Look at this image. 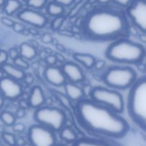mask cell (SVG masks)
Returning a JSON list of instances; mask_svg holds the SVG:
<instances>
[{
    "instance_id": "1",
    "label": "cell",
    "mask_w": 146,
    "mask_h": 146,
    "mask_svg": "<svg viewBox=\"0 0 146 146\" xmlns=\"http://www.w3.org/2000/svg\"><path fill=\"white\" fill-rule=\"evenodd\" d=\"M76 110L81 123L92 132L112 138H121L129 129L126 120L119 113L91 99L78 101Z\"/></svg>"
},
{
    "instance_id": "2",
    "label": "cell",
    "mask_w": 146,
    "mask_h": 146,
    "mask_svg": "<svg viewBox=\"0 0 146 146\" xmlns=\"http://www.w3.org/2000/svg\"><path fill=\"white\" fill-rule=\"evenodd\" d=\"M128 29V21L123 14L105 9L91 11L84 24L86 35L95 40L118 38L126 34Z\"/></svg>"
},
{
    "instance_id": "3",
    "label": "cell",
    "mask_w": 146,
    "mask_h": 146,
    "mask_svg": "<svg viewBox=\"0 0 146 146\" xmlns=\"http://www.w3.org/2000/svg\"><path fill=\"white\" fill-rule=\"evenodd\" d=\"M109 60L116 63L136 64L145 56V50L141 44L126 38H121L113 42L106 53Z\"/></svg>"
},
{
    "instance_id": "4",
    "label": "cell",
    "mask_w": 146,
    "mask_h": 146,
    "mask_svg": "<svg viewBox=\"0 0 146 146\" xmlns=\"http://www.w3.org/2000/svg\"><path fill=\"white\" fill-rule=\"evenodd\" d=\"M130 114L146 130V78L135 82L129 99Z\"/></svg>"
},
{
    "instance_id": "5",
    "label": "cell",
    "mask_w": 146,
    "mask_h": 146,
    "mask_svg": "<svg viewBox=\"0 0 146 146\" xmlns=\"http://www.w3.org/2000/svg\"><path fill=\"white\" fill-rule=\"evenodd\" d=\"M103 80L113 89L125 90L133 86L137 81V74L131 67L112 66L106 71Z\"/></svg>"
},
{
    "instance_id": "6",
    "label": "cell",
    "mask_w": 146,
    "mask_h": 146,
    "mask_svg": "<svg viewBox=\"0 0 146 146\" xmlns=\"http://www.w3.org/2000/svg\"><path fill=\"white\" fill-rule=\"evenodd\" d=\"M90 96L95 102L108 107L118 113L123 112L125 108L123 97L115 90L97 86L93 88Z\"/></svg>"
},
{
    "instance_id": "7",
    "label": "cell",
    "mask_w": 146,
    "mask_h": 146,
    "mask_svg": "<svg viewBox=\"0 0 146 146\" xmlns=\"http://www.w3.org/2000/svg\"><path fill=\"white\" fill-rule=\"evenodd\" d=\"M34 119L38 124L53 131H61L66 122V115L59 108L51 106H41L34 113Z\"/></svg>"
},
{
    "instance_id": "8",
    "label": "cell",
    "mask_w": 146,
    "mask_h": 146,
    "mask_svg": "<svg viewBox=\"0 0 146 146\" xmlns=\"http://www.w3.org/2000/svg\"><path fill=\"white\" fill-rule=\"evenodd\" d=\"M28 137L32 146H55L56 142L52 130L38 123L30 127Z\"/></svg>"
},
{
    "instance_id": "9",
    "label": "cell",
    "mask_w": 146,
    "mask_h": 146,
    "mask_svg": "<svg viewBox=\"0 0 146 146\" xmlns=\"http://www.w3.org/2000/svg\"><path fill=\"white\" fill-rule=\"evenodd\" d=\"M128 15L137 29L146 33V0H134L128 7Z\"/></svg>"
},
{
    "instance_id": "10",
    "label": "cell",
    "mask_w": 146,
    "mask_h": 146,
    "mask_svg": "<svg viewBox=\"0 0 146 146\" xmlns=\"http://www.w3.org/2000/svg\"><path fill=\"white\" fill-rule=\"evenodd\" d=\"M0 91L4 98L9 100L18 99L23 94V88L18 81L9 76L0 79Z\"/></svg>"
},
{
    "instance_id": "11",
    "label": "cell",
    "mask_w": 146,
    "mask_h": 146,
    "mask_svg": "<svg viewBox=\"0 0 146 146\" xmlns=\"http://www.w3.org/2000/svg\"><path fill=\"white\" fill-rule=\"evenodd\" d=\"M19 19L36 28H42L46 24V17L39 11L31 8L21 10L17 16Z\"/></svg>"
},
{
    "instance_id": "12",
    "label": "cell",
    "mask_w": 146,
    "mask_h": 146,
    "mask_svg": "<svg viewBox=\"0 0 146 146\" xmlns=\"http://www.w3.org/2000/svg\"><path fill=\"white\" fill-rule=\"evenodd\" d=\"M44 77L51 85L59 87L64 86L67 78L62 71V68L55 66H48L44 71Z\"/></svg>"
},
{
    "instance_id": "13",
    "label": "cell",
    "mask_w": 146,
    "mask_h": 146,
    "mask_svg": "<svg viewBox=\"0 0 146 146\" xmlns=\"http://www.w3.org/2000/svg\"><path fill=\"white\" fill-rule=\"evenodd\" d=\"M62 71L69 82L81 83L85 79L84 71L81 67L72 61H66L61 66Z\"/></svg>"
},
{
    "instance_id": "14",
    "label": "cell",
    "mask_w": 146,
    "mask_h": 146,
    "mask_svg": "<svg viewBox=\"0 0 146 146\" xmlns=\"http://www.w3.org/2000/svg\"><path fill=\"white\" fill-rule=\"evenodd\" d=\"M28 101L31 108L37 109L43 106L45 104L46 98L42 88L38 86L33 87L30 93Z\"/></svg>"
},
{
    "instance_id": "15",
    "label": "cell",
    "mask_w": 146,
    "mask_h": 146,
    "mask_svg": "<svg viewBox=\"0 0 146 146\" xmlns=\"http://www.w3.org/2000/svg\"><path fill=\"white\" fill-rule=\"evenodd\" d=\"M64 89L66 96L73 101L78 102L81 100L84 99L85 96L83 88L75 83L66 82V84L64 85Z\"/></svg>"
},
{
    "instance_id": "16",
    "label": "cell",
    "mask_w": 146,
    "mask_h": 146,
    "mask_svg": "<svg viewBox=\"0 0 146 146\" xmlns=\"http://www.w3.org/2000/svg\"><path fill=\"white\" fill-rule=\"evenodd\" d=\"M1 69L7 76L14 78L17 81L24 80V76L26 75L24 70L19 68L14 64L13 65V64H5L1 66Z\"/></svg>"
},
{
    "instance_id": "17",
    "label": "cell",
    "mask_w": 146,
    "mask_h": 146,
    "mask_svg": "<svg viewBox=\"0 0 146 146\" xmlns=\"http://www.w3.org/2000/svg\"><path fill=\"white\" fill-rule=\"evenodd\" d=\"M73 58L88 69L94 68L96 61L94 56L82 53H75L73 54Z\"/></svg>"
},
{
    "instance_id": "18",
    "label": "cell",
    "mask_w": 146,
    "mask_h": 146,
    "mask_svg": "<svg viewBox=\"0 0 146 146\" xmlns=\"http://www.w3.org/2000/svg\"><path fill=\"white\" fill-rule=\"evenodd\" d=\"M19 51L20 56L23 57L27 61L34 59L37 54L36 48L33 46L29 42L21 43Z\"/></svg>"
},
{
    "instance_id": "19",
    "label": "cell",
    "mask_w": 146,
    "mask_h": 146,
    "mask_svg": "<svg viewBox=\"0 0 146 146\" xmlns=\"http://www.w3.org/2000/svg\"><path fill=\"white\" fill-rule=\"evenodd\" d=\"M21 8V3L19 0H7L4 6V11L9 16L15 14Z\"/></svg>"
},
{
    "instance_id": "20",
    "label": "cell",
    "mask_w": 146,
    "mask_h": 146,
    "mask_svg": "<svg viewBox=\"0 0 146 146\" xmlns=\"http://www.w3.org/2000/svg\"><path fill=\"white\" fill-rule=\"evenodd\" d=\"M47 12L49 15L54 17L62 16L64 13V7L56 1H53L47 6Z\"/></svg>"
},
{
    "instance_id": "21",
    "label": "cell",
    "mask_w": 146,
    "mask_h": 146,
    "mask_svg": "<svg viewBox=\"0 0 146 146\" xmlns=\"http://www.w3.org/2000/svg\"><path fill=\"white\" fill-rule=\"evenodd\" d=\"M61 138L68 143L75 142L77 140V134L75 131L69 127H65L61 130L60 133Z\"/></svg>"
},
{
    "instance_id": "22",
    "label": "cell",
    "mask_w": 146,
    "mask_h": 146,
    "mask_svg": "<svg viewBox=\"0 0 146 146\" xmlns=\"http://www.w3.org/2000/svg\"><path fill=\"white\" fill-rule=\"evenodd\" d=\"M0 119L2 121L3 123L8 126H11L14 125L16 122V118L15 115L11 113V112L9 111H3L0 115Z\"/></svg>"
},
{
    "instance_id": "23",
    "label": "cell",
    "mask_w": 146,
    "mask_h": 146,
    "mask_svg": "<svg viewBox=\"0 0 146 146\" xmlns=\"http://www.w3.org/2000/svg\"><path fill=\"white\" fill-rule=\"evenodd\" d=\"M75 146H110L107 144L98 141L88 139H81L76 143Z\"/></svg>"
},
{
    "instance_id": "24",
    "label": "cell",
    "mask_w": 146,
    "mask_h": 146,
    "mask_svg": "<svg viewBox=\"0 0 146 146\" xmlns=\"http://www.w3.org/2000/svg\"><path fill=\"white\" fill-rule=\"evenodd\" d=\"M47 0H27V4L34 9H40L45 7Z\"/></svg>"
},
{
    "instance_id": "25",
    "label": "cell",
    "mask_w": 146,
    "mask_h": 146,
    "mask_svg": "<svg viewBox=\"0 0 146 146\" xmlns=\"http://www.w3.org/2000/svg\"><path fill=\"white\" fill-rule=\"evenodd\" d=\"M14 64L23 70L28 69L30 66L28 61L27 59H25V58H23V57L20 56L19 57H17L16 59L14 60Z\"/></svg>"
},
{
    "instance_id": "26",
    "label": "cell",
    "mask_w": 146,
    "mask_h": 146,
    "mask_svg": "<svg viewBox=\"0 0 146 146\" xmlns=\"http://www.w3.org/2000/svg\"><path fill=\"white\" fill-rule=\"evenodd\" d=\"M2 138L9 145L14 146L17 145V139L13 134L9 133H3Z\"/></svg>"
},
{
    "instance_id": "27",
    "label": "cell",
    "mask_w": 146,
    "mask_h": 146,
    "mask_svg": "<svg viewBox=\"0 0 146 146\" xmlns=\"http://www.w3.org/2000/svg\"><path fill=\"white\" fill-rule=\"evenodd\" d=\"M65 21V17L64 15L56 17L55 19L51 22V27L54 30H58L61 29V26Z\"/></svg>"
},
{
    "instance_id": "28",
    "label": "cell",
    "mask_w": 146,
    "mask_h": 146,
    "mask_svg": "<svg viewBox=\"0 0 146 146\" xmlns=\"http://www.w3.org/2000/svg\"><path fill=\"white\" fill-rule=\"evenodd\" d=\"M9 58V54L4 50H0V66L7 64Z\"/></svg>"
},
{
    "instance_id": "29",
    "label": "cell",
    "mask_w": 146,
    "mask_h": 146,
    "mask_svg": "<svg viewBox=\"0 0 146 146\" xmlns=\"http://www.w3.org/2000/svg\"><path fill=\"white\" fill-rule=\"evenodd\" d=\"M54 40L53 36L51 34H48V33H45L41 36V41L44 44H51L54 41Z\"/></svg>"
},
{
    "instance_id": "30",
    "label": "cell",
    "mask_w": 146,
    "mask_h": 146,
    "mask_svg": "<svg viewBox=\"0 0 146 146\" xmlns=\"http://www.w3.org/2000/svg\"><path fill=\"white\" fill-rule=\"evenodd\" d=\"M13 131H15L17 133H22L25 131V125L24 124L21 123H14L12 125Z\"/></svg>"
},
{
    "instance_id": "31",
    "label": "cell",
    "mask_w": 146,
    "mask_h": 146,
    "mask_svg": "<svg viewBox=\"0 0 146 146\" xmlns=\"http://www.w3.org/2000/svg\"><path fill=\"white\" fill-rule=\"evenodd\" d=\"M0 20H1V22L4 25L7 26V27H13L14 23H15V21H13V20L11 19L8 18V17H1Z\"/></svg>"
},
{
    "instance_id": "32",
    "label": "cell",
    "mask_w": 146,
    "mask_h": 146,
    "mask_svg": "<svg viewBox=\"0 0 146 146\" xmlns=\"http://www.w3.org/2000/svg\"><path fill=\"white\" fill-rule=\"evenodd\" d=\"M46 62L48 66H54L57 62L56 57L55 55H48L45 58Z\"/></svg>"
},
{
    "instance_id": "33",
    "label": "cell",
    "mask_w": 146,
    "mask_h": 146,
    "mask_svg": "<svg viewBox=\"0 0 146 146\" xmlns=\"http://www.w3.org/2000/svg\"><path fill=\"white\" fill-rule=\"evenodd\" d=\"M13 29L15 32L17 33H21L23 30L26 28L25 26L22 24V23L20 22H15L14 23V26H13Z\"/></svg>"
},
{
    "instance_id": "34",
    "label": "cell",
    "mask_w": 146,
    "mask_h": 146,
    "mask_svg": "<svg viewBox=\"0 0 146 146\" xmlns=\"http://www.w3.org/2000/svg\"><path fill=\"white\" fill-rule=\"evenodd\" d=\"M8 54H9V56L10 58L13 60V61H14V59H16L17 57H19L20 56L19 51H18V50L16 49V48H10Z\"/></svg>"
},
{
    "instance_id": "35",
    "label": "cell",
    "mask_w": 146,
    "mask_h": 146,
    "mask_svg": "<svg viewBox=\"0 0 146 146\" xmlns=\"http://www.w3.org/2000/svg\"><path fill=\"white\" fill-rule=\"evenodd\" d=\"M113 1L117 4H118L120 6H122V7H127V6L129 7L133 2L134 0H113Z\"/></svg>"
},
{
    "instance_id": "36",
    "label": "cell",
    "mask_w": 146,
    "mask_h": 146,
    "mask_svg": "<svg viewBox=\"0 0 146 146\" xmlns=\"http://www.w3.org/2000/svg\"><path fill=\"white\" fill-rule=\"evenodd\" d=\"M54 1L64 6V7H68L74 3V0H54Z\"/></svg>"
},
{
    "instance_id": "37",
    "label": "cell",
    "mask_w": 146,
    "mask_h": 146,
    "mask_svg": "<svg viewBox=\"0 0 146 146\" xmlns=\"http://www.w3.org/2000/svg\"><path fill=\"white\" fill-rule=\"evenodd\" d=\"M106 65V62L104 60H99V61H96L94 65V68L96 70H101Z\"/></svg>"
},
{
    "instance_id": "38",
    "label": "cell",
    "mask_w": 146,
    "mask_h": 146,
    "mask_svg": "<svg viewBox=\"0 0 146 146\" xmlns=\"http://www.w3.org/2000/svg\"><path fill=\"white\" fill-rule=\"evenodd\" d=\"M24 82L27 84H31L34 81V77L31 74H26L24 76Z\"/></svg>"
},
{
    "instance_id": "39",
    "label": "cell",
    "mask_w": 146,
    "mask_h": 146,
    "mask_svg": "<svg viewBox=\"0 0 146 146\" xmlns=\"http://www.w3.org/2000/svg\"><path fill=\"white\" fill-rule=\"evenodd\" d=\"M25 110L24 108H19V109H17V111H16V114L15 116L17 118H21L23 117H24L25 115Z\"/></svg>"
},
{
    "instance_id": "40",
    "label": "cell",
    "mask_w": 146,
    "mask_h": 146,
    "mask_svg": "<svg viewBox=\"0 0 146 146\" xmlns=\"http://www.w3.org/2000/svg\"><path fill=\"white\" fill-rule=\"evenodd\" d=\"M55 56L56 57L57 61H59V62L63 63V64L66 62L65 58H64V56H63L61 54H60V53H56V54H55Z\"/></svg>"
},
{
    "instance_id": "41",
    "label": "cell",
    "mask_w": 146,
    "mask_h": 146,
    "mask_svg": "<svg viewBox=\"0 0 146 146\" xmlns=\"http://www.w3.org/2000/svg\"><path fill=\"white\" fill-rule=\"evenodd\" d=\"M28 106H29V104L28 101H24V100L21 101V102H20V108H27Z\"/></svg>"
},
{
    "instance_id": "42",
    "label": "cell",
    "mask_w": 146,
    "mask_h": 146,
    "mask_svg": "<svg viewBox=\"0 0 146 146\" xmlns=\"http://www.w3.org/2000/svg\"><path fill=\"white\" fill-rule=\"evenodd\" d=\"M56 48H57V50H58L59 51H61V52H64V51H66L65 47H64V46L61 44H56Z\"/></svg>"
},
{
    "instance_id": "43",
    "label": "cell",
    "mask_w": 146,
    "mask_h": 146,
    "mask_svg": "<svg viewBox=\"0 0 146 146\" xmlns=\"http://www.w3.org/2000/svg\"><path fill=\"white\" fill-rule=\"evenodd\" d=\"M29 31H30V34H32V35H37L38 34V30L36 29V27H31V28H29Z\"/></svg>"
},
{
    "instance_id": "44",
    "label": "cell",
    "mask_w": 146,
    "mask_h": 146,
    "mask_svg": "<svg viewBox=\"0 0 146 146\" xmlns=\"http://www.w3.org/2000/svg\"><path fill=\"white\" fill-rule=\"evenodd\" d=\"M139 38L143 43L146 44V33H143V34H140Z\"/></svg>"
},
{
    "instance_id": "45",
    "label": "cell",
    "mask_w": 146,
    "mask_h": 146,
    "mask_svg": "<svg viewBox=\"0 0 146 146\" xmlns=\"http://www.w3.org/2000/svg\"><path fill=\"white\" fill-rule=\"evenodd\" d=\"M4 96H3L1 91H0V108L3 106V105H4Z\"/></svg>"
},
{
    "instance_id": "46",
    "label": "cell",
    "mask_w": 146,
    "mask_h": 146,
    "mask_svg": "<svg viewBox=\"0 0 146 146\" xmlns=\"http://www.w3.org/2000/svg\"><path fill=\"white\" fill-rule=\"evenodd\" d=\"M61 34H62V35H64V36H72V33L70 32V31H68L67 30H63V31H61V33H60Z\"/></svg>"
},
{
    "instance_id": "47",
    "label": "cell",
    "mask_w": 146,
    "mask_h": 146,
    "mask_svg": "<svg viewBox=\"0 0 146 146\" xmlns=\"http://www.w3.org/2000/svg\"><path fill=\"white\" fill-rule=\"evenodd\" d=\"M21 34H22L23 35H24V36H28V35H29V34H30L29 29L25 28L24 30H23L22 32H21Z\"/></svg>"
},
{
    "instance_id": "48",
    "label": "cell",
    "mask_w": 146,
    "mask_h": 146,
    "mask_svg": "<svg viewBox=\"0 0 146 146\" xmlns=\"http://www.w3.org/2000/svg\"><path fill=\"white\" fill-rule=\"evenodd\" d=\"M29 43L30 44H31V45H32L33 46L35 47V48H38V43H37L36 41H34V40H31V41H30V42H29Z\"/></svg>"
},
{
    "instance_id": "49",
    "label": "cell",
    "mask_w": 146,
    "mask_h": 146,
    "mask_svg": "<svg viewBox=\"0 0 146 146\" xmlns=\"http://www.w3.org/2000/svg\"><path fill=\"white\" fill-rule=\"evenodd\" d=\"M97 1H98V2L101 3V4H108L112 0H97Z\"/></svg>"
},
{
    "instance_id": "50",
    "label": "cell",
    "mask_w": 146,
    "mask_h": 146,
    "mask_svg": "<svg viewBox=\"0 0 146 146\" xmlns=\"http://www.w3.org/2000/svg\"><path fill=\"white\" fill-rule=\"evenodd\" d=\"M6 1H7V0H0V7H3V6H4Z\"/></svg>"
},
{
    "instance_id": "51",
    "label": "cell",
    "mask_w": 146,
    "mask_h": 146,
    "mask_svg": "<svg viewBox=\"0 0 146 146\" xmlns=\"http://www.w3.org/2000/svg\"><path fill=\"white\" fill-rule=\"evenodd\" d=\"M4 133V128H3L2 126H0V133Z\"/></svg>"
},
{
    "instance_id": "52",
    "label": "cell",
    "mask_w": 146,
    "mask_h": 146,
    "mask_svg": "<svg viewBox=\"0 0 146 146\" xmlns=\"http://www.w3.org/2000/svg\"><path fill=\"white\" fill-rule=\"evenodd\" d=\"M55 146H64V145H55Z\"/></svg>"
},
{
    "instance_id": "53",
    "label": "cell",
    "mask_w": 146,
    "mask_h": 146,
    "mask_svg": "<svg viewBox=\"0 0 146 146\" xmlns=\"http://www.w3.org/2000/svg\"><path fill=\"white\" fill-rule=\"evenodd\" d=\"M145 71H146V67H145Z\"/></svg>"
}]
</instances>
